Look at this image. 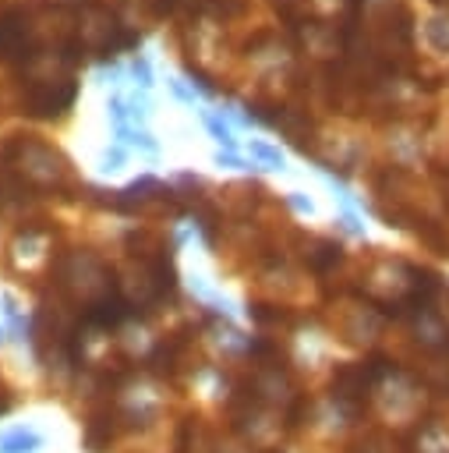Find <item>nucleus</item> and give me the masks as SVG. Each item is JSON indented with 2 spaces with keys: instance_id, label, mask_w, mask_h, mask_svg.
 <instances>
[{
  "instance_id": "f257e3e1",
  "label": "nucleus",
  "mask_w": 449,
  "mask_h": 453,
  "mask_svg": "<svg viewBox=\"0 0 449 453\" xmlns=\"http://www.w3.org/2000/svg\"><path fill=\"white\" fill-rule=\"evenodd\" d=\"M39 446H43V439L32 428H15V432H8L4 439H0V453H32Z\"/></svg>"
}]
</instances>
